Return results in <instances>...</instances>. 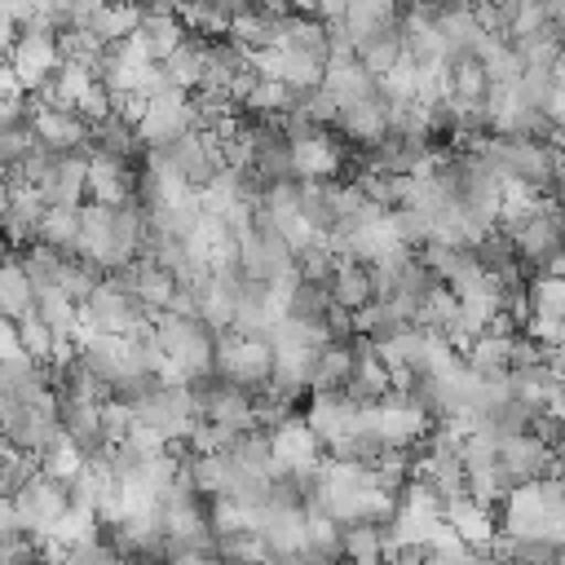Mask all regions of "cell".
I'll use <instances>...</instances> for the list:
<instances>
[{
  "label": "cell",
  "mask_w": 565,
  "mask_h": 565,
  "mask_svg": "<svg viewBox=\"0 0 565 565\" xmlns=\"http://www.w3.org/2000/svg\"><path fill=\"white\" fill-rule=\"evenodd\" d=\"M13 503H18V512H22L26 534L53 530V525L75 508V503H71V481L57 477V472H49V468H40V472L13 494Z\"/></svg>",
  "instance_id": "1"
},
{
  "label": "cell",
  "mask_w": 565,
  "mask_h": 565,
  "mask_svg": "<svg viewBox=\"0 0 565 565\" xmlns=\"http://www.w3.org/2000/svg\"><path fill=\"white\" fill-rule=\"evenodd\" d=\"M31 128H35V141L44 150H88V137H93V124L75 106H44V110H35Z\"/></svg>",
  "instance_id": "2"
},
{
  "label": "cell",
  "mask_w": 565,
  "mask_h": 565,
  "mask_svg": "<svg viewBox=\"0 0 565 565\" xmlns=\"http://www.w3.org/2000/svg\"><path fill=\"white\" fill-rule=\"evenodd\" d=\"M327 291H331V300L335 305H344V309H362V305H371L375 300V278H371V265L366 260H358V256H340L335 260V269H331V278H327Z\"/></svg>",
  "instance_id": "3"
},
{
  "label": "cell",
  "mask_w": 565,
  "mask_h": 565,
  "mask_svg": "<svg viewBox=\"0 0 565 565\" xmlns=\"http://www.w3.org/2000/svg\"><path fill=\"white\" fill-rule=\"evenodd\" d=\"M353 366H358V340H327L313 358V375H309V388H349L353 380Z\"/></svg>",
  "instance_id": "4"
},
{
  "label": "cell",
  "mask_w": 565,
  "mask_h": 565,
  "mask_svg": "<svg viewBox=\"0 0 565 565\" xmlns=\"http://www.w3.org/2000/svg\"><path fill=\"white\" fill-rule=\"evenodd\" d=\"M335 128H340L344 137L362 141V146H375V141L388 132V97L380 93V97H371V102L344 106V110H340V119H335Z\"/></svg>",
  "instance_id": "5"
},
{
  "label": "cell",
  "mask_w": 565,
  "mask_h": 565,
  "mask_svg": "<svg viewBox=\"0 0 565 565\" xmlns=\"http://www.w3.org/2000/svg\"><path fill=\"white\" fill-rule=\"evenodd\" d=\"M132 35L146 44V53H150L154 62H163V57L190 35V26L181 22V13H141V22H137Z\"/></svg>",
  "instance_id": "6"
},
{
  "label": "cell",
  "mask_w": 565,
  "mask_h": 565,
  "mask_svg": "<svg viewBox=\"0 0 565 565\" xmlns=\"http://www.w3.org/2000/svg\"><path fill=\"white\" fill-rule=\"evenodd\" d=\"M35 309V282H31V274L22 269V260L18 256H9V260H0V318H22V313H31Z\"/></svg>",
  "instance_id": "7"
},
{
  "label": "cell",
  "mask_w": 565,
  "mask_h": 565,
  "mask_svg": "<svg viewBox=\"0 0 565 565\" xmlns=\"http://www.w3.org/2000/svg\"><path fill=\"white\" fill-rule=\"evenodd\" d=\"M75 238H79V207L49 203L44 216H40L35 243H49V247H57V252H75Z\"/></svg>",
  "instance_id": "8"
},
{
  "label": "cell",
  "mask_w": 565,
  "mask_h": 565,
  "mask_svg": "<svg viewBox=\"0 0 565 565\" xmlns=\"http://www.w3.org/2000/svg\"><path fill=\"white\" fill-rule=\"evenodd\" d=\"M340 146L322 132L309 141H296V177H335L340 172Z\"/></svg>",
  "instance_id": "9"
},
{
  "label": "cell",
  "mask_w": 565,
  "mask_h": 565,
  "mask_svg": "<svg viewBox=\"0 0 565 565\" xmlns=\"http://www.w3.org/2000/svg\"><path fill=\"white\" fill-rule=\"evenodd\" d=\"M388 552L384 521H344V556L353 561H380Z\"/></svg>",
  "instance_id": "10"
},
{
  "label": "cell",
  "mask_w": 565,
  "mask_h": 565,
  "mask_svg": "<svg viewBox=\"0 0 565 565\" xmlns=\"http://www.w3.org/2000/svg\"><path fill=\"white\" fill-rule=\"evenodd\" d=\"M13 335H18V349L22 353H31V358H40V362H49L53 358V349H57V335H53V327L31 309V313H22V318H13Z\"/></svg>",
  "instance_id": "11"
},
{
  "label": "cell",
  "mask_w": 565,
  "mask_h": 565,
  "mask_svg": "<svg viewBox=\"0 0 565 565\" xmlns=\"http://www.w3.org/2000/svg\"><path fill=\"white\" fill-rule=\"evenodd\" d=\"M13 534H26V525H22L13 494H0V539H13Z\"/></svg>",
  "instance_id": "12"
},
{
  "label": "cell",
  "mask_w": 565,
  "mask_h": 565,
  "mask_svg": "<svg viewBox=\"0 0 565 565\" xmlns=\"http://www.w3.org/2000/svg\"><path fill=\"white\" fill-rule=\"evenodd\" d=\"M9 203H13V181H9V172H0V216L9 212Z\"/></svg>",
  "instance_id": "13"
},
{
  "label": "cell",
  "mask_w": 565,
  "mask_h": 565,
  "mask_svg": "<svg viewBox=\"0 0 565 565\" xmlns=\"http://www.w3.org/2000/svg\"><path fill=\"white\" fill-rule=\"evenodd\" d=\"M291 13H318V0H282Z\"/></svg>",
  "instance_id": "14"
}]
</instances>
